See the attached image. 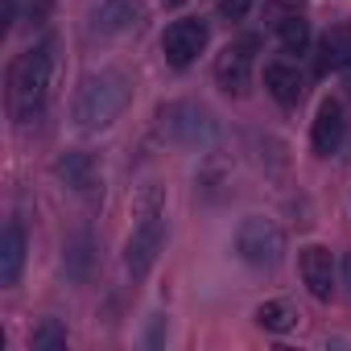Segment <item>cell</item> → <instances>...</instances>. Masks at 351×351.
Wrapping results in <instances>:
<instances>
[{
    "instance_id": "603a6c76",
    "label": "cell",
    "mask_w": 351,
    "mask_h": 351,
    "mask_svg": "<svg viewBox=\"0 0 351 351\" xmlns=\"http://www.w3.org/2000/svg\"><path fill=\"white\" fill-rule=\"evenodd\" d=\"M17 21V0H5V25H0V34H9Z\"/></svg>"
},
{
    "instance_id": "ba28073f",
    "label": "cell",
    "mask_w": 351,
    "mask_h": 351,
    "mask_svg": "<svg viewBox=\"0 0 351 351\" xmlns=\"http://www.w3.org/2000/svg\"><path fill=\"white\" fill-rule=\"evenodd\" d=\"M54 178H58L71 195L91 199V195L104 191V165H99L95 153H87V149H62V153L54 157Z\"/></svg>"
},
{
    "instance_id": "9a60e30c",
    "label": "cell",
    "mask_w": 351,
    "mask_h": 351,
    "mask_svg": "<svg viewBox=\"0 0 351 351\" xmlns=\"http://www.w3.org/2000/svg\"><path fill=\"white\" fill-rule=\"evenodd\" d=\"M318 75H351V25H330L318 38Z\"/></svg>"
},
{
    "instance_id": "e0dca14e",
    "label": "cell",
    "mask_w": 351,
    "mask_h": 351,
    "mask_svg": "<svg viewBox=\"0 0 351 351\" xmlns=\"http://www.w3.org/2000/svg\"><path fill=\"white\" fill-rule=\"evenodd\" d=\"M252 318H256V326H261V330H269V335H289V330L298 326V310H293L285 298L261 302V306L252 310Z\"/></svg>"
},
{
    "instance_id": "cb8c5ba5",
    "label": "cell",
    "mask_w": 351,
    "mask_h": 351,
    "mask_svg": "<svg viewBox=\"0 0 351 351\" xmlns=\"http://www.w3.org/2000/svg\"><path fill=\"white\" fill-rule=\"evenodd\" d=\"M161 5H165V9H182V5H186V0H161Z\"/></svg>"
},
{
    "instance_id": "5bb4252c",
    "label": "cell",
    "mask_w": 351,
    "mask_h": 351,
    "mask_svg": "<svg viewBox=\"0 0 351 351\" xmlns=\"http://www.w3.org/2000/svg\"><path fill=\"white\" fill-rule=\"evenodd\" d=\"M25 261H29V236L17 219H9L5 232H0V285H17L25 273Z\"/></svg>"
},
{
    "instance_id": "2e32d148",
    "label": "cell",
    "mask_w": 351,
    "mask_h": 351,
    "mask_svg": "<svg viewBox=\"0 0 351 351\" xmlns=\"http://www.w3.org/2000/svg\"><path fill=\"white\" fill-rule=\"evenodd\" d=\"M273 29V42H277V50L285 54V58H302V54H310V21H306V13L302 17H285V21H277V25H269Z\"/></svg>"
},
{
    "instance_id": "4fadbf2b",
    "label": "cell",
    "mask_w": 351,
    "mask_h": 351,
    "mask_svg": "<svg viewBox=\"0 0 351 351\" xmlns=\"http://www.w3.org/2000/svg\"><path fill=\"white\" fill-rule=\"evenodd\" d=\"M95 261H99V244L95 236L83 228V232H71L62 240V273L71 285H87L91 273H95Z\"/></svg>"
},
{
    "instance_id": "ffe728a7",
    "label": "cell",
    "mask_w": 351,
    "mask_h": 351,
    "mask_svg": "<svg viewBox=\"0 0 351 351\" xmlns=\"http://www.w3.org/2000/svg\"><path fill=\"white\" fill-rule=\"evenodd\" d=\"M256 9V0H219L215 5V13H219V21H228V25H236V21H244L248 13Z\"/></svg>"
},
{
    "instance_id": "7a4b0ae2",
    "label": "cell",
    "mask_w": 351,
    "mask_h": 351,
    "mask_svg": "<svg viewBox=\"0 0 351 351\" xmlns=\"http://www.w3.org/2000/svg\"><path fill=\"white\" fill-rule=\"evenodd\" d=\"M128 104H132V75L128 71H120V66L87 71L75 87V99H71V124L79 132H104L124 116Z\"/></svg>"
},
{
    "instance_id": "8992f818",
    "label": "cell",
    "mask_w": 351,
    "mask_h": 351,
    "mask_svg": "<svg viewBox=\"0 0 351 351\" xmlns=\"http://www.w3.org/2000/svg\"><path fill=\"white\" fill-rule=\"evenodd\" d=\"M256 54H261V34H244L236 42H228L215 58V83L228 95H248L252 87V71H256Z\"/></svg>"
},
{
    "instance_id": "5b68a950",
    "label": "cell",
    "mask_w": 351,
    "mask_h": 351,
    "mask_svg": "<svg viewBox=\"0 0 351 351\" xmlns=\"http://www.w3.org/2000/svg\"><path fill=\"white\" fill-rule=\"evenodd\" d=\"M236 256L252 269H277L285 261V232L265 215H248L236 228Z\"/></svg>"
},
{
    "instance_id": "52a82bcc",
    "label": "cell",
    "mask_w": 351,
    "mask_h": 351,
    "mask_svg": "<svg viewBox=\"0 0 351 351\" xmlns=\"http://www.w3.org/2000/svg\"><path fill=\"white\" fill-rule=\"evenodd\" d=\"M211 42V25L203 17H178V21H169L165 34H161V54L173 71H186L199 62V54L207 50Z\"/></svg>"
},
{
    "instance_id": "d6986e66",
    "label": "cell",
    "mask_w": 351,
    "mask_h": 351,
    "mask_svg": "<svg viewBox=\"0 0 351 351\" xmlns=\"http://www.w3.org/2000/svg\"><path fill=\"white\" fill-rule=\"evenodd\" d=\"M302 13H306V0H265V5H261V17L269 25L285 21V17H302Z\"/></svg>"
},
{
    "instance_id": "8fae6325",
    "label": "cell",
    "mask_w": 351,
    "mask_h": 351,
    "mask_svg": "<svg viewBox=\"0 0 351 351\" xmlns=\"http://www.w3.org/2000/svg\"><path fill=\"white\" fill-rule=\"evenodd\" d=\"M347 141V108L339 99H322L318 112H314V124H310V145L318 157H335Z\"/></svg>"
},
{
    "instance_id": "6da1fadb",
    "label": "cell",
    "mask_w": 351,
    "mask_h": 351,
    "mask_svg": "<svg viewBox=\"0 0 351 351\" xmlns=\"http://www.w3.org/2000/svg\"><path fill=\"white\" fill-rule=\"evenodd\" d=\"M54 62H58V42L42 38L38 46L21 50L9 66V116L17 128H29L42 120L50 83H54Z\"/></svg>"
},
{
    "instance_id": "44dd1931",
    "label": "cell",
    "mask_w": 351,
    "mask_h": 351,
    "mask_svg": "<svg viewBox=\"0 0 351 351\" xmlns=\"http://www.w3.org/2000/svg\"><path fill=\"white\" fill-rule=\"evenodd\" d=\"M339 281H343V289H347V298H351V252H343V265H339Z\"/></svg>"
},
{
    "instance_id": "3957f363",
    "label": "cell",
    "mask_w": 351,
    "mask_h": 351,
    "mask_svg": "<svg viewBox=\"0 0 351 351\" xmlns=\"http://www.w3.org/2000/svg\"><path fill=\"white\" fill-rule=\"evenodd\" d=\"M165 236H169V228H165V195H161L157 182H149L145 195H141L136 228H132V236L124 244V273L132 281H145L153 273V265H157V256L165 248Z\"/></svg>"
},
{
    "instance_id": "7c38bea8",
    "label": "cell",
    "mask_w": 351,
    "mask_h": 351,
    "mask_svg": "<svg viewBox=\"0 0 351 351\" xmlns=\"http://www.w3.org/2000/svg\"><path fill=\"white\" fill-rule=\"evenodd\" d=\"M141 21H145L141 0H99L91 9V34L95 38H120V34L136 29Z\"/></svg>"
},
{
    "instance_id": "9c48e42d",
    "label": "cell",
    "mask_w": 351,
    "mask_h": 351,
    "mask_svg": "<svg viewBox=\"0 0 351 351\" xmlns=\"http://www.w3.org/2000/svg\"><path fill=\"white\" fill-rule=\"evenodd\" d=\"M298 273H302V285L314 302H330L335 298V281H339V265H335V252L326 244H306L298 252Z\"/></svg>"
},
{
    "instance_id": "7402d4cb",
    "label": "cell",
    "mask_w": 351,
    "mask_h": 351,
    "mask_svg": "<svg viewBox=\"0 0 351 351\" xmlns=\"http://www.w3.org/2000/svg\"><path fill=\"white\" fill-rule=\"evenodd\" d=\"M161 335H165V318L157 314V318H153V330H149V339H145V343H149V347H157V343H161Z\"/></svg>"
},
{
    "instance_id": "30bf717a",
    "label": "cell",
    "mask_w": 351,
    "mask_h": 351,
    "mask_svg": "<svg viewBox=\"0 0 351 351\" xmlns=\"http://www.w3.org/2000/svg\"><path fill=\"white\" fill-rule=\"evenodd\" d=\"M265 91L273 95V104L281 108H298L306 99V71L298 66V58H273L265 62Z\"/></svg>"
},
{
    "instance_id": "277c9868",
    "label": "cell",
    "mask_w": 351,
    "mask_h": 351,
    "mask_svg": "<svg viewBox=\"0 0 351 351\" xmlns=\"http://www.w3.org/2000/svg\"><path fill=\"white\" fill-rule=\"evenodd\" d=\"M157 132L178 149H211L219 141V116L199 99H169L157 108Z\"/></svg>"
},
{
    "instance_id": "ac0fdd59",
    "label": "cell",
    "mask_w": 351,
    "mask_h": 351,
    "mask_svg": "<svg viewBox=\"0 0 351 351\" xmlns=\"http://www.w3.org/2000/svg\"><path fill=\"white\" fill-rule=\"evenodd\" d=\"M29 347L34 351H62L66 347V326L58 318H42L34 326V335H29Z\"/></svg>"
}]
</instances>
